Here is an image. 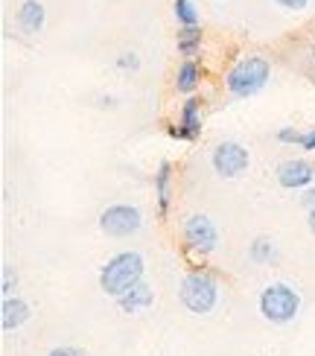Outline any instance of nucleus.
<instances>
[{
    "instance_id": "f257e3e1",
    "label": "nucleus",
    "mask_w": 315,
    "mask_h": 356,
    "mask_svg": "<svg viewBox=\"0 0 315 356\" xmlns=\"http://www.w3.org/2000/svg\"><path fill=\"white\" fill-rule=\"evenodd\" d=\"M143 280V257L138 251H120L99 272V289L111 298H123L129 289H134Z\"/></svg>"
},
{
    "instance_id": "f03ea898",
    "label": "nucleus",
    "mask_w": 315,
    "mask_h": 356,
    "mask_svg": "<svg viewBox=\"0 0 315 356\" xmlns=\"http://www.w3.org/2000/svg\"><path fill=\"white\" fill-rule=\"evenodd\" d=\"M268 76H272V65L266 62V58L260 56H245V58H239V62L228 70V76H225V85H228V91L239 99H245V97H254V94H260Z\"/></svg>"
},
{
    "instance_id": "7ed1b4c3",
    "label": "nucleus",
    "mask_w": 315,
    "mask_h": 356,
    "mask_svg": "<svg viewBox=\"0 0 315 356\" xmlns=\"http://www.w3.org/2000/svg\"><path fill=\"white\" fill-rule=\"evenodd\" d=\"M178 295H181V304L193 316H207V313H213V307L219 301V286H216L213 275L196 269V272L184 275Z\"/></svg>"
},
{
    "instance_id": "20e7f679",
    "label": "nucleus",
    "mask_w": 315,
    "mask_h": 356,
    "mask_svg": "<svg viewBox=\"0 0 315 356\" xmlns=\"http://www.w3.org/2000/svg\"><path fill=\"white\" fill-rule=\"evenodd\" d=\"M301 309V295L289 284H268L260 292V313L272 324H289Z\"/></svg>"
},
{
    "instance_id": "39448f33",
    "label": "nucleus",
    "mask_w": 315,
    "mask_h": 356,
    "mask_svg": "<svg viewBox=\"0 0 315 356\" xmlns=\"http://www.w3.org/2000/svg\"><path fill=\"white\" fill-rule=\"evenodd\" d=\"M143 225L140 211L131 204H111L99 213V231L108 236H131Z\"/></svg>"
},
{
    "instance_id": "423d86ee",
    "label": "nucleus",
    "mask_w": 315,
    "mask_h": 356,
    "mask_svg": "<svg viewBox=\"0 0 315 356\" xmlns=\"http://www.w3.org/2000/svg\"><path fill=\"white\" fill-rule=\"evenodd\" d=\"M210 164H213V170L222 175V178H239L248 164H251V158H248V149L243 143H236V140H225L219 143L213 155H210Z\"/></svg>"
},
{
    "instance_id": "0eeeda50",
    "label": "nucleus",
    "mask_w": 315,
    "mask_h": 356,
    "mask_svg": "<svg viewBox=\"0 0 315 356\" xmlns=\"http://www.w3.org/2000/svg\"><path fill=\"white\" fill-rule=\"evenodd\" d=\"M184 240H187L190 251H196V254H210L219 243V234H216V225L207 216L196 213L184 222Z\"/></svg>"
},
{
    "instance_id": "6e6552de",
    "label": "nucleus",
    "mask_w": 315,
    "mask_h": 356,
    "mask_svg": "<svg viewBox=\"0 0 315 356\" xmlns=\"http://www.w3.org/2000/svg\"><path fill=\"white\" fill-rule=\"evenodd\" d=\"M167 131L170 138H178V140H196L202 131V102L196 97H190L181 106V114H178V126H170Z\"/></svg>"
},
{
    "instance_id": "1a4fd4ad",
    "label": "nucleus",
    "mask_w": 315,
    "mask_h": 356,
    "mask_svg": "<svg viewBox=\"0 0 315 356\" xmlns=\"http://www.w3.org/2000/svg\"><path fill=\"white\" fill-rule=\"evenodd\" d=\"M312 178H315V167L304 158H289L277 167V181L286 190H301V187L312 184Z\"/></svg>"
},
{
    "instance_id": "9d476101",
    "label": "nucleus",
    "mask_w": 315,
    "mask_h": 356,
    "mask_svg": "<svg viewBox=\"0 0 315 356\" xmlns=\"http://www.w3.org/2000/svg\"><path fill=\"white\" fill-rule=\"evenodd\" d=\"M26 318H29L26 301H21V298H3V307H0V327H3L6 333L18 330Z\"/></svg>"
},
{
    "instance_id": "9b49d317",
    "label": "nucleus",
    "mask_w": 315,
    "mask_h": 356,
    "mask_svg": "<svg viewBox=\"0 0 315 356\" xmlns=\"http://www.w3.org/2000/svg\"><path fill=\"white\" fill-rule=\"evenodd\" d=\"M152 301H155V295H152V289H149L143 280L134 289H129L123 298H117V304H120V309H123V313H140V309H149L152 307Z\"/></svg>"
},
{
    "instance_id": "f8f14e48",
    "label": "nucleus",
    "mask_w": 315,
    "mask_h": 356,
    "mask_svg": "<svg viewBox=\"0 0 315 356\" xmlns=\"http://www.w3.org/2000/svg\"><path fill=\"white\" fill-rule=\"evenodd\" d=\"M18 26L24 29V33H29V35L41 33V26H44V6L38 3V0H26V3L21 6Z\"/></svg>"
},
{
    "instance_id": "ddd939ff",
    "label": "nucleus",
    "mask_w": 315,
    "mask_h": 356,
    "mask_svg": "<svg viewBox=\"0 0 315 356\" xmlns=\"http://www.w3.org/2000/svg\"><path fill=\"white\" fill-rule=\"evenodd\" d=\"M170 181H172V164L170 161H161V167L155 172V196H158V207H161V213H167V207H170Z\"/></svg>"
},
{
    "instance_id": "4468645a",
    "label": "nucleus",
    "mask_w": 315,
    "mask_h": 356,
    "mask_svg": "<svg viewBox=\"0 0 315 356\" xmlns=\"http://www.w3.org/2000/svg\"><path fill=\"white\" fill-rule=\"evenodd\" d=\"M199 85V65L193 62V58H187V62H181V67H178L175 73V88L181 94H193Z\"/></svg>"
},
{
    "instance_id": "2eb2a0df",
    "label": "nucleus",
    "mask_w": 315,
    "mask_h": 356,
    "mask_svg": "<svg viewBox=\"0 0 315 356\" xmlns=\"http://www.w3.org/2000/svg\"><path fill=\"white\" fill-rule=\"evenodd\" d=\"M202 47V29L199 26H181L178 29V53L193 58Z\"/></svg>"
},
{
    "instance_id": "dca6fc26",
    "label": "nucleus",
    "mask_w": 315,
    "mask_h": 356,
    "mask_svg": "<svg viewBox=\"0 0 315 356\" xmlns=\"http://www.w3.org/2000/svg\"><path fill=\"white\" fill-rule=\"evenodd\" d=\"M277 257V245L268 240V236H257V240L251 243V260L254 263H272Z\"/></svg>"
},
{
    "instance_id": "f3484780",
    "label": "nucleus",
    "mask_w": 315,
    "mask_h": 356,
    "mask_svg": "<svg viewBox=\"0 0 315 356\" xmlns=\"http://www.w3.org/2000/svg\"><path fill=\"white\" fill-rule=\"evenodd\" d=\"M175 18L181 26H199V12L193 6V0H175Z\"/></svg>"
},
{
    "instance_id": "a211bd4d",
    "label": "nucleus",
    "mask_w": 315,
    "mask_h": 356,
    "mask_svg": "<svg viewBox=\"0 0 315 356\" xmlns=\"http://www.w3.org/2000/svg\"><path fill=\"white\" fill-rule=\"evenodd\" d=\"M301 138H304V131H298L295 126H283L277 131V140L280 143H301Z\"/></svg>"
},
{
    "instance_id": "6ab92c4d",
    "label": "nucleus",
    "mask_w": 315,
    "mask_h": 356,
    "mask_svg": "<svg viewBox=\"0 0 315 356\" xmlns=\"http://www.w3.org/2000/svg\"><path fill=\"white\" fill-rule=\"evenodd\" d=\"M47 356H88L82 348H53Z\"/></svg>"
},
{
    "instance_id": "aec40b11",
    "label": "nucleus",
    "mask_w": 315,
    "mask_h": 356,
    "mask_svg": "<svg viewBox=\"0 0 315 356\" xmlns=\"http://www.w3.org/2000/svg\"><path fill=\"white\" fill-rule=\"evenodd\" d=\"M301 149H307V152H315V126L304 131V138H301Z\"/></svg>"
},
{
    "instance_id": "412c9836",
    "label": "nucleus",
    "mask_w": 315,
    "mask_h": 356,
    "mask_svg": "<svg viewBox=\"0 0 315 356\" xmlns=\"http://www.w3.org/2000/svg\"><path fill=\"white\" fill-rule=\"evenodd\" d=\"M117 65H120V67H126V70H129V67L134 70L140 62H138V56H134V53H126V56H120V58H117Z\"/></svg>"
},
{
    "instance_id": "4be33fe9",
    "label": "nucleus",
    "mask_w": 315,
    "mask_h": 356,
    "mask_svg": "<svg viewBox=\"0 0 315 356\" xmlns=\"http://www.w3.org/2000/svg\"><path fill=\"white\" fill-rule=\"evenodd\" d=\"M12 269H9V266H3V295H6V298H12Z\"/></svg>"
},
{
    "instance_id": "5701e85b",
    "label": "nucleus",
    "mask_w": 315,
    "mask_h": 356,
    "mask_svg": "<svg viewBox=\"0 0 315 356\" xmlns=\"http://www.w3.org/2000/svg\"><path fill=\"white\" fill-rule=\"evenodd\" d=\"M277 3H280V6H286V9H304L309 0H277Z\"/></svg>"
},
{
    "instance_id": "b1692460",
    "label": "nucleus",
    "mask_w": 315,
    "mask_h": 356,
    "mask_svg": "<svg viewBox=\"0 0 315 356\" xmlns=\"http://www.w3.org/2000/svg\"><path fill=\"white\" fill-rule=\"evenodd\" d=\"M304 202H307V207L312 211V207H315V190H309V193H307V196H304Z\"/></svg>"
},
{
    "instance_id": "393cba45",
    "label": "nucleus",
    "mask_w": 315,
    "mask_h": 356,
    "mask_svg": "<svg viewBox=\"0 0 315 356\" xmlns=\"http://www.w3.org/2000/svg\"><path fill=\"white\" fill-rule=\"evenodd\" d=\"M307 222H309V231L315 234V207H312V211H309V219H307Z\"/></svg>"
},
{
    "instance_id": "a878e982",
    "label": "nucleus",
    "mask_w": 315,
    "mask_h": 356,
    "mask_svg": "<svg viewBox=\"0 0 315 356\" xmlns=\"http://www.w3.org/2000/svg\"><path fill=\"white\" fill-rule=\"evenodd\" d=\"M312 58H315V44H312Z\"/></svg>"
}]
</instances>
